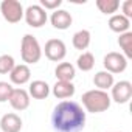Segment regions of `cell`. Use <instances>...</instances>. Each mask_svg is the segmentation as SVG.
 <instances>
[{
    "instance_id": "cell-1",
    "label": "cell",
    "mask_w": 132,
    "mask_h": 132,
    "mask_svg": "<svg viewBox=\"0 0 132 132\" xmlns=\"http://www.w3.org/2000/svg\"><path fill=\"white\" fill-rule=\"evenodd\" d=\"M54 132H81L86 126V112L75 101H61L51 113Z\"/></svg>"
},
{
    "instance_id": "cell-2",
    "label": "cell",
    "mask_w": 132,
    "mask_h": 132,
    "mask_svg": "<svg viewBox=\"0 0 132 132\" xmlns=\"http://www.w3.org/2000/svg\"><path fill=\"white\" fill-rule=\"evenodd\" d=\"M81 100H82V106L90 113H101V112L107 110L112 103L109 93L104 90H98V89L86 92L81 96Z\"/></svg>"
},
{
    "instance_id": "cell-3",
    "label": "cell",
    "mask_w": 132,
    "mask_h": 132,
    "mask_svg": "<svg viewBox=\"0 0 132 132\" xmlns=\"http://www.w3.org/2000/svg\"><path fill=\"white\" fill-rule=\"evenodd\" d=\"M20 54H22V61L25 62V65L36 64V62L40 61V57H42V48H40L37 39L33 34H25L22 37Z\"/></svg>"
},
{
    "instance_id": "cell-4",
    "label": "cell",
    "mask_w": 132,
    "mask_h": 132,
    "mask_svg": "<svg viewBox=\"0 0 132 132\" xmlns=\"http://www.w3.org/2000/svg\"><path fill=\"white\" fill-rule=\"evenodd\" d=\"M0 13L10 23H17L23 19V6L17 0H3L0 3Z\"/></svg>"
},
{
    "instance_id": "cell-5",
    "label": "cell",
    "mask_w": 132,
    "mask_h": 132,
    "mask_svg": "<svg viewBox=\"0 0 132 132\" xmlns=\"http://www.w3.org/2000/svg\"><path fill=\"white\" fill-rule=\"evenodd\" d=\"M103 65L106 72H109L110 75H115V73H123L126 69H127V59L121 54V53H117V51H110L104 56L103 59Z\"/></svg>"
},
{
    "instance_id": "cell-6",
    "label": "cell",
    "mask_w": 132,
    "mask_h": 132,
    "mask_svg": "<svg viewBox=\"0 0 132 132\" xmlns=\"http://www.w3.org/2000/svg\"><path fill=\"white\" fill-rule=\"evenodd\" d=\"M23 17H25V22L33 27V28H40L47 23L48 20V16H47V11L40 6V5H30L25 11H23Z\"/></svg>"
},
{
    "instance_id": "cell-7",
    "label": "cell",
    "mask_w": 132,
    "mask_h": 132,
    "mask_svg": "<svg viewBox=\"0 0 132 132\" xmlns=\"http://www.w3.org/2000/svg\"><path fill=\"white\" fill-rule=\"evenodd\" d=\"M132 98V84L129 81H120L113 82L112 86V93H110V101H115L118 104H126Z\"/></svg>"
},
{
    "instance_id": "cell-8",
    "label": "cell",
    "mask_w": 132,
    "mask_h": 132,
    "mask_svg": "<svg viewBox=\"0 0 132 132\" xmlns=\"http://www.w3.org/2000/svg\"><path fill=\"white\" fill-rule=\"evenodd\" d=\"M44 51H45V56L50 61L59 62L67 54V47H65V44L61 39H50V40H47Z\"/></svg>"
},
{
    "instance_id": "cell-9",
    "label": "cell",
    "mask_w": 132,
    "mask_h": 132,
    "mask_svg": "<svg viewBox=\"0 0 132 132\" xmlns=\"http://www.w3.org/2000/svg\"><path fill=\"white\" fill-rule=\"evenodd\" d=\"M8 101H10V104H11V107L14 110L22 112V110L28 109V106H30V95L23 89H13Z\"/></svg>"
},
{
    "instance_id": "cell-10",
    "label": "cell",
    "mask_w": 132,
    "mask_h": 132,
    "mask_svg": "<svg viewBox=\"0 0 132 132\" xmlns=\"http://www.w3.org/2000/svg\"><path fill=\"white\" fill-rule=\"evenodd\" d=\"M50 22L53 25V28L56 30H67L70 28L73 19H72V14L65 10H56L51 13V17H50Z\"/></svg>"
},
{
    "instance_id": "cell-11",
    "label": "cell",
    "mask_w": 132,
    "mask_h": 132,
    "mask_svg": "<svg viewBox=\"0 0 132 132\" xmlns=\"http://www.w3.org/2000/svg\"><path fill=\"white\" fill-rule=\"evenodd\" d=\"M31 78V72H30V67L25 64H19V65H14V69L11 70L10 73V79L13 84L16 86H23L30 81Z\"/></svg>"
},
{
    "instance_id": "cell-12",
    "label": "cell",
    "mask_w": 132,
    "mask_h": 132,
    "mask_svg": "<svg viewBox=\"0 0 132 132\" xmlns=\"http://www.w3.org/2000/svg\"><path fill=\"white\" fill-rule=\"evenodd\" d=\"M0 129L3 132H20L22 120L17 113H5L0 118Z\"/></svg>"
},
{
    "instance_id": "cell-13",
    "label": "cell",
    "mask_w": 132,
    "mask_h": 132,
    "mask_svg": "<svg viewBox=\"0 0 132 132\" xmlns=\"http://www.w3.org/2000/svg\"><path fill=\"white\" fill-rule=\"evenodd\" d=\"M129 27H130V19L124 17L123 14H113L109 19V28L113 33L123 34V33L129 31Z\"/></svg>"
},
{
    "instance_id": "cell-14",
    "label": "cell",
    "mask_w": 132,
    "mask_h": 132,
    "mask_svg": "<svg viewBox=\"0 0 132 132\" xmlns=\"http://www.w3.org/2000/svg\"><path fill=\"white\" fill-rule=\"evenodd\" d=\"M53 95L57 100H67L75 95V86L73 82H65V81H56L53 86Z\"/></svg>"
},
{
    "instance_id": "cell-15",
    "label": "cell",
    "mask_w": 132,
    "mask_h": 132,
    "mask_svg": "<svg viewBox=\"0 0 132 132\" xmlns=\"http://www.w3.org/2000/svg\"><path fill=\"white\" fill-rule=\"evenodd\" d=\"M54 75H56L57 81L72 82V79L76 75V70H75V67L70 62H61V64H57V67L54 70Z\"/></svg>"
},
{
    "instance_id": "cell-16",
    "label": "cell",
    "mask_w": 132,
    "mask_h": 132,
    "mask_svg": "<svg viewBox=\"0 0 132 132\" xmlns=\"http://www.w3.org/2000/svg\"><path fill=\"white\" fill-rule=\"evenodd\" d=\"M28 95L33 96L34 100H45L48 95H50V86L45 82V81H33L30 84V90H28Z\"/></svg>"
},
{
    "instance_id": "cell-17",
    "label": "cell",
    "mask_w": 132,
    "mask_h": 132,
    "mask_svg": "<svg viewBox=\"0 0 132 132\" xmlns=\"http://www.w3.org/2000/svg\"><path fill=\"white\" fill-rule=\"evenodd\" d=\"M93 84L96 86V89L98 90H109V89H112V86H113V75H110L109 72H106V70H101V72H98V73H95V76H93Z\"/></svg>"
},
{
    "instance_id": "cell-18",
    "label": "cell",
    "mask_w": 132,
    "mask_h": 132,
    "mask_svg": "<svg viewBox=\"0 0 132 132\" xmlns=\"http://www.w3.org/2000/svg\"><path fill=\"white\" fill-rule=\"evenodd\" d=\"M90 40H92V36H90V31L89 30H79L73 34V47L76 50H87L89 45H90Z\"/></svg>"
},
{
    "instance_id": "cell-19",
    "label": "cell",
    "mask_w": 132,
    "mask_h": 132,
    "mask_svg": "<svg viewBox=\"0 0 132 132\" xmlns=\"http://www.w3.org/2000/svg\"><path fill=\"white\" fill-rule=\"evenodd\" d=\"M118 45L120 48L123 50V56L126 59H130L132 57V33L130 31H126L123 34H120L118 37Z\"/></svg>"
},
{
    "instance_id": "cell-20",
    "label": "cell",
    "mask_w": 132,
    "mask_h": 132,
    "mask_svg": "<svg viewBox=\"0 0 132 132\" xmlns=\"http://www.w3.org/2000/svg\"><path fill=\"white\" fill-rule=\"evenodd\" d=\"M96 8L103 14L113 16L120 8V2L118 0H96Z\"/></svg>"
},
{
    "instance_id": "cell-21",
    "label": "cell",
    "mask_w": 132,
    "mask_h": 132,
    "mask_svg": "<svg viewBox=\"0 0 132 132\" xmlns=\"http://www.w3.org/2000/svg\"><path fill=\"white\" fill-rule=\"evenodd\" d=\"M76 65L78 69L82 72H90L95 67V57L90 51H84L78 59H76Z\"/></svg>"
},
{
    "instance_id": "cell-22",
    "label": "cell",
    "mask_w": 132,
    "mask_h": 132,
    "mask_svg": "<svg viewBox=\"0 0 132 132\" xmlns=\"http://www.w3.org/2000/svg\"><path fill=\"white\" fill-rule=\"evenodd\" d=\"M14 57L11 54H2L0 56V75H8L14 69Z\"/></svg>"
},
{
    "instance_id": "cell-23",
    "label": "cell",
    "mask_w": 132,
    "mask_h": 132,
    "mask_svg": "<svg viewBox=\"0 0 132 132\" xmlns=\"http://www.w3.org/2000/svg\"><path fill=\"white\" fill-rule=\"evenodd\" d=\"M13 92V86L10 82L0 81V103H5L10 100V95Z\"/></svg>"
},
{
    "instance_id": "cell-24",
    "label": "cell",
    "mask_w": 132,
    "mask_h": 132,
    "mask_svg": "<svg viewBox=\"0 0 132 132\" xmlns=\"http://www.w3.org/2000/svg\"><path fill=\"white\" fill-rule=\"evenodd\" d=\"M61 5H62V0H40V6H42L45 11H47V10L56 11Z\"/></svg>"
},
{
    "instance_id": "cell-25",
    "label": "cell",
    "mask_w": 132,
    "mask_h": 132,
    "mask_svg": "<svg viewBox=\"0 0 132 132\" xmlns=\"http://www.w3.org/2000/svg\"><path fill=\"white\" fill-rule=\"evenodd\" d=\"M121 8H123V16L130 19L132 17V0H126V2L121 5Z\"/></svg>"
}]
</instances>
